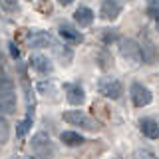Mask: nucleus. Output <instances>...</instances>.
<instances>
[{
    "label": "nucleus",
    "instance_id": "obj_7",
    "mask_svg": "<svg viewBox=\"0 0 159 159\" xmlns=\"http://www.w3.org/2000/svg\"><path fill=\"white\" fill-rule=\"evenodd\" d=\"M28 44L32 48H46L52 44V36L48 32H44V30H32L28 36Z\"/></svg>",
    "mask_w": 159,
    "mask_h": 159
},
{
    "label": "nucleus",
    "instance_id": "obj_1",
    "mask_svg": "<svg viewBox=\"0 0 159 159\" xmlns=\"http://www.w3.org/2000/svg\"><path fill=\"white\" fill-rule=\"evenodd\" d=\"M119 52L125 62H129L131 66H139L143 62V52L139 48V44L131 38H121L119 40Z\"/></svg>",
    "mask_w": 159,
    "mask_h": 159
},
{
    "label": "nucleus",
    "instance_id": "obj_18",
    "mask_svg": "<svg viewBox=\"0 0 159 159\" xmlns=\"http://www.w3.org/2000/svg\"><path fill=\"white\" fill-rule=\"evenodd\" d=\"M135 159H157V157H155V153H153L151 149H137Z\"/></svg>",
    "mask_w": 159,
    "mask_h": 159
},
{
    "label": "nucleus",
    "instance_id": "obj_10",
    "mask_svg": "<svg viewBox=\"0 0 159 159\" xmlns=\"http://www.w3.org/2000/svg\"><path fill=\"white\" fill-rule=\"evenodd\" d=\"M74 20H76L80 26H84V28L92 26V24H93V12H92V8L80 6L76 12H74Z\"/></svg>",
    "mask_w": 159,
    "mask_h": 159
},
{
    "label": "nucleus",
    "instance_id": "obj_12",
    "mask_svg": "<svg viewBox=\"0 0 159 159\" xmlns=\"http://www.w3.org/2000/svg\"><path fill=\"white\" fill-rule=\"evenodd\" d=\"M30 64H32V68L40 74H48L50 70H52V62H50L46 56H42V54H34V56L30 58Z\"/></svg>",
    "mask_w": 159,
    "mask_h": 159
},
{
    "label": "nucleus",
    "instance_id": "obj_9",
    "mask_svg": "<svg viewBox=\"0 0 159 159\" xmlns=\"http://www.w3.org/2000/svg\"><path fill=\"white\" fill-rule=\"evenodd\" d=\"M66 98L72 106H80V103H84V99H86V93H84V89L80 86H76V84H68L66 86Z\"/></svg>",
    "mask_w": 159,
    "mask_h": 159
},
{
    "label": "nucleus",
    "instance_id": "obj_8",
    "mask_svg": "<svg viewBox=\"0 0 159 159\" xmlns=\"http://www.w3.org/2000/svg\"><path fill=\"white\" fill-rule=\"evenodd\" d=\"M139 127H141V133H143L147 139H157V137H159V125H157L155 119L143 117L141 121H139Z\"/></svg>",
    "mask_w": 159,
    "mask_h": 159
},
{
    "label": "nucleus",
    "instance_id": "obj_4",
    "mask_svg": "<svg viewBox=\"0 0 159 159\" xmlns=\"http://www.w3.org/2000/svg\"><path fill=\"white\" fill-rule=\"evenodd\" d=\"M151 99H153V96H151V92H149L145 86H141V84H137V82L131 84V102L135 103L137 107L149 106Z\"/></svg>",
    "mask_w": 159,
    "mask_h": 159
},
{
    "label": "nucleus",
    "instance_id": "obj_15",
    "mask_svg": "<svg viewBox=\"0 0 159 159\" xmlns=\"http://www.w3.org/2000/svg\"><path fill=\"white\" fill-rule=\"evenodd\" d=\"M12 89H14L12 80L4 74V70H0V93H12Z\"/></svg>",
    "mask_w": 159,
    "mask_h": 159
},
{
    "label": "nucleus",
    "instance_id": "obj_14",
    "mask_svg": "<svg viewBox=\"0 0 159 159\" xmlns=\"http://www.w3.org/2000/svg\"><path fill=\"white\" fill-rule=\"evenodd\" d=\"M62 141L66 143V145H70V147H78V145L84 143V137L80 135V133H76V131H64L62 133Z\"/></svg>",
    "mask_w": 159,
    "mask_h": 159
},
{
    "label": "nucleus",
    "instance_id": "obj_11",
    "mask_svg": "<svg viewBox=\"0 0 159 159\" xmlns=\"http://www.w3.org/2000/svg\"><path fill=\"white\" fill-rule=\"evenodd\" d=\"M16 111V96L12 93H0V116L2 113H14Z\"/></svg>",
    "mask_w": 159,
    "mask_h": 159
},
{
    "label": "nucleus",
    "instance_id": "obj_16",
    "mask_svg": "<svg viewBox=\"0 0 159 159\" xmlns=\"http://www.w3.org/2000/svg\"><path fill=\"white\" fill-rule=\"evenodd\" d=\"M10 137V123L6 121V117L0 116V143H6Z\"/></svg>",
    "mask_w": 159,
    "mask_h": 159
},
{
    "label": "nucleus",
    "instance_id": "obj_2",
    "mask_svg": "<svg viewBox=\"0 0 159 159\" xmlns=\"http://www.w3.org/2000/svg\"><path fill=\"white\" fill-rule=\"evenodd\" d=\"M98 92L109 99H119L123 93V86L117 78H102L98 82Z\"/></svg>",
    "mask_w": 159,
    "mask_h": 159
},
{
    "label": "nucleus",
    "instance_id": "obj_20",
    "mask_svg": "<svg viewBox=\"0 0 159 159\" xmlns=\"http://www.w3.org/2000/svg\"><path fill=\"white\" fill-rule=\"evenodd\" d=\"M155 22H157V28H159V14H157V16H155Z\"/></svg>",
    "mask_w": 159,
    "mask_h": 159
},
{
    "label": "nucleus",
    "instance_id": "obj_5",
    "mask_svg": "<svg viewBox=\"0 0 159 159\" xmlns=\"http://www.w3.org/2000/svg\"><path fill=\"white\" fill-rule=\"evenodd\" d=\"M32 149L38 157H48L50 151H52V141H50V137L44 131H38L32 137Z\"/></svg>",
    "mask_w": 159,
    "mask_h": 159
},
{
    "label": "nucleus",
    "instance_id": "obj_22",
    "mask_svg": "<svg viewBox=\"0 0 159 159\" xmlns=\"http://www.w3.org/2000/svg\"><path fill=\"white\" fill-rule=\"evenodd\" d=\"M24 159H34V157H24Z\"/></svg>",
    "mask_w": 159,
    "mask_h": 159
},
{
    "label": "nucleus",
    "instance_id": "obj_19",
    "mask_svg": "<svg viewBox=\"0 0 159 159\" xmlns=\"http://www.w3.org/2000/svg\"><path fill=\"white\" fill-rule=\"evenodd\" d=\"M8 48H10V54H12V56H14V58H18V56H20V52H18V48H16V44H10V46H8Z\"/></svg>",
    "mask_w": 159,
    "mask_h": 159
},
{
    "label": "nucleus",
    "instance_id": "obj_17",
    "mask_svg": "<svg viewBox=\"0 0 159 159\" xmlns=\"http://www.w3.org/2000/svg\"><path fill=\"white\" fill-rule=\"evenodd\" d=\"M30 117H26V119H22V121L18 123V127H16V133H18V137H24L28 133V129H30Z\"/></svg>",
    "mask_w": 159,
    "mask_h": 159
},
{
    "label": "nucleus",
    "instance_id": "obj_3",
    "mask_svg": "<svg viewBox=\"0 0 159 159\" xmlns=\"http://www.w3.org/2000/svg\"><path fill=\"white\" fill-rule=\"evenodd\" d=\"M64 121L72 123V125H80V127H88V129H96V123L93 119H89L84 111L80 109H70V111H64Z\"/></svg>",
    "mask_w": 159,
    "mask_h": 159
},
{
    "label": "nucleus",
    "instance_id": "obj_6",
    "mask_svg": "<svg viewBox=\"0 0 159 159\" xmlns=\"http://www.w3.org/2000/svg\"><path fill=\"white\" fill-rule=\"evenodd\" d=\"M121 12V4L116 0H103L102 6H99V16L103 20H116Z\"/></svg>",
    "mask_w": 159,
    "mask_h": 159
},
{
    "label": "nucleus",
    "instance_id": "obj_21",
    "mask_svg": "<svg viewBox=\"0 0 159 159\" xmlns=\"http://www.w3.org/2000/svg\"><path fill=\"white\" fill-rule=\"evenodd\" d=\"M0 70H2V56H0Z\"/></svg>",
    "mask_w": 159,
    "mask_h": 159
},
{
    "label": "nucleus",
    "instance_id": "obj_13",
    "mask_svg": "<svg viewBox=\"0 0 159 159\" xmlns=\"http://www.w3.org/2000/svg\"><path fill=\"white\" fill-rule=\"evenodd\" d=\"M60 36L64 40H68V42H82L84 40V34L78 32L76 28L68 26V24H62V26H60Z\"/></svg>",
    "mask_w": 159,
    "mask_h": 159
}]
</instances>
